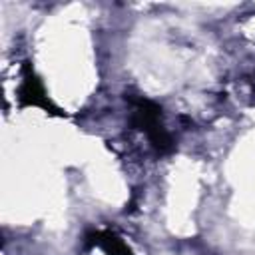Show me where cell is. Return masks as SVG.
Returning a JSON list of instances; mask_svg holds the SVG:
<instances>
[{
    "mask_svg": "<svg viewBox=\"0 0 255 255\" xmlns=\"http://www.w3.org/2000/svg\"><path fill=\"white\" fill-rule=\"evenodd\" d=\"M131 104V126L145 131L153 149L161 155L175 149V141L161 124V108L145 98H128Z\"/></svg>",
    "mask_w": 255,
    "mask_h": 255,
    "instance_id": "6da1fadb",
    "label": "cell"
},
{
    "mask_svg": "<svg viewBox=\"0 0 255 255\" xmlns=\"http://www.w3.org/2000/svg\"><path fill=\"white\" fill-rule=\"evenodd\" d=\"M18 96L24 106H42L44 110H56L52 102L48 100L42 82L38 80V76L32 72L28 64L24 66V76H22V86L18 90Z\"/></svg>",
    "mask_w": 255,
    "mask_h": 255,
    "instance_id": "7a4b0ae2",
    "label": "cell"
},
{
    "mask_svg": "<svg viewBox=\"0 0 255 255\" xmlns=\"http://www.w3.org/2000/svg\"><path fill=\"white\" fill-rule=\"evenodd\" d=\"M88 241L92 245H100L106 251V255H131L128 245L116 233H110V231H96L90 235Z\"/></svg>",
    "mask_w": 255,
    "mask_h": 255,
    "instance_id": "3957f363",
    "label": "cell"
}]
</instances>
